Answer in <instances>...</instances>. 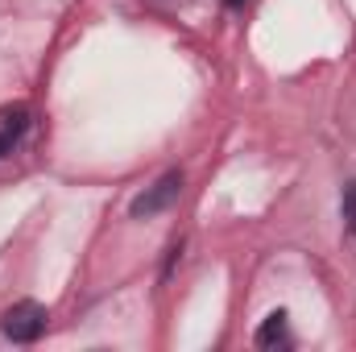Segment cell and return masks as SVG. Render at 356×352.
Instances as JSON below:
<instances>
[{
	"label": "cell",
	"instance_id": "2",
	"mask_svg": "<svg viewBox=\"0 0 356 352\" xmlns=\"http://www.w3.org/2000/svg\"><path fill=\"white\" fill-rule=\"evenodd\" d=\"M178 191H182V175H178V170L162 175L149 191H145V195H137V199H133V207H129V211H133V220H145V216L166 211V207L178 199Z\"/></svg>",
	"mask_w": 356,
	"mask_h": 352
},
{
	"label": "cell",
	"instance_id": "1",
	"mask_svg": "<svg viewBox=\"0 0 356 352\" xmlns=\"http://www.w3.org/2000/svg\"><path fill=\"white\" fill-rule=\"evenodd\" d=\"M46 307L42 303H13L8 311H4V319H0V332L13 340V344H33L42 332H46Z\"/></svg>",
	"mask_w": 356,
	"mask_h": 352
},
{
	"label": "cell",
	"instance_id": "5",
	"mask_svg": "<svg viewBox=\"0 0 356 352\" xmlns=\"http://www.w3.org/2000/svg\"><path fill=\"white\" fill-rule=\"evenodd\" d=\"M344 228L356 237V182L344 186Z\"/></svg>",
	"mask_w": 356,
	"mask_h": 352
},
{
	"label": "cell",
	"instance_id": "4",
	"mask_svg": "<svg viewBox=\"0 0 356 352\" xmlns=\"http://www.w3.org/2000/svg\"><path fill=\"white\" fill-rule=\"evenodd\" d=\"M286 344V311H269L266 323L257 328V349H277Z\"/></svg>",
	"mask_w": 356,
	"mask_h": 352
},
{
	"label": "cell",
	"instance_id": "3",
	"mask_svg": "<svg viewBox=\"0 0 356 352\" xmlns=\"http://www.w3.org/2000/svg\"><path fill=\"white\" fill-rule=\"evenodd\" d=\"M25 125H29V112H25V108H8V112H0V158L13 154V145L21 141Z\"/></svg>",
	"mask_w": 356,
	"mask_h": 352
},
{
	"label": "cell",
	"instance_id": "6",
	"mask_svg": "<svg viewBox=\"0 0 356 352\" xmlns=\"http://www.w3.org/2000/svg\"><path fill=\"white\" fill-rule=\"evenodd\" d=\"M241 4H245V0H228V8H241Z\"/></svg>",
	"mask_w": 356,
	"mask_h": 352
}]
</instances>
